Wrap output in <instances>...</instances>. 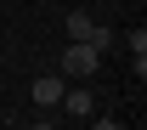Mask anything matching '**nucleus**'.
<instances>
[{
  "instance_id": "1",
  "label": "nucleus",
  "mask_w": 147,
  "mask_h": 130,
  "mask_svg": "<svg viewBox=\"0 0 147 130\" xmlns=\"http://www.w3.org/2000/svg\"><path fill=\"white\" fill-rule=\"evenodd\" d=\"M96 62H102V51H96V45H85V40H68V51L57 57V74L68 79V85H85V79L96 74Z\"/></svg>"
},
{
  "instance_id": "2",
  "label": "nucleus",
  "mask_w": 147,
  "mask_h": 130,
  "mask_svg": "<svg viewBox=\"0 0 147 130\" xmlns=\"http://www.w3.org/2000/svg\"><path fill=\"white\" fill-rule=\"evenodd\" d=\"M68 40H85V45H96V51H108L113 34L102 28V23H91L85 11H68Z\"/></svg>"
},
{
  "instance_id": "3",
  "label": "nucleus",
  "mask_w": 147,
  "mask_h": 130,
  "mask_svg": "<svg viewBox=\"0 0 147 130\" xmlns=\"http://www.w3.org/2000/svg\"><path fill=\"white\" fill-rule=\"evenodd\" d=\"M62 91H68V79L57 74V68H51V74H40L34 85H28V96H34L40 108H57V102H62Z\"/></svg>"
},
{
  "instance_id": "4",
  "label": "nucleus",
  "mask_w": 147,
  "mask_h": 130,
  "mask_svg": "<svg viewBox=\"0 0 147 130\" xmlns=\"http://www.w3.org/2000/svg\"><path fill=\"white\" fill-rule=\"evenodd\" d=\"M57 108H68L74 119H91V91H85V85H68V91H62V102H57Z\"/></svg>"
},
{
  "instance_id": "5",
  "label": "nucleus",
  "mask_w": 147,
  "mask_h": 130,
  "mask_svg": "<svg viewBox=\"0 0 147 130\" xmlns=\"http://www.w3.org/2000/svg\"><path fill=\"white\" fill-rule=\"evenodd\" d=\"M130 62H136V79L147 74V28H130Z\"/></svg>"
},
{
  "instance_id": "6",
  "label": "nucleus",
  "mask_w": 147,
  "mask_h": 130,
  "mask_svg": "<svg viewBox=\"0 0 147 130\" xmlns=\"http://www.w3.org/2000/svg\"><path fill=\"white\" fill-rule=\"evenodd\" d=\"M91 130H119V119H96V125Z\"/></svg>"
},
{
  "instance_id": "7",
  "label": "nucleus",
  "mask_w": 147,
  "mask_h": 130,
  "mask_svg": "<svg viewBox=\"0 0 147 130\" xmlns=\"http://www.w3.org/2000/svg\"><path fill=\"white\" fill-rule=\"evenodd\" d=\"M34 130H57V125H51V119H40V125H34Z\"/></svg>"
},
{
  "instance_id": "8",
  "label": "nucleus",
  "mask_w": 147,
  "mask_h": 130,
  "mask_svg": "<svg viewBox=\"0 0 147 130\" xmlns=\"http://www.w3.org/2000/svg\"><path fill=\"white\" fill-rule=\"evenodd\" d=\"M119 130H125V125H119Z\"/></svg>"
}]
</instances>
